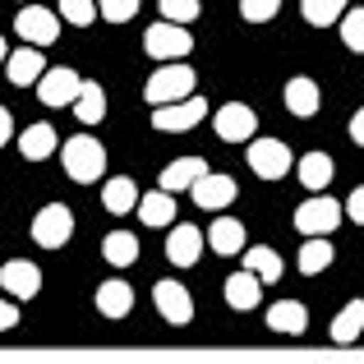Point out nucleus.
Segmentation results:
<instances>
[{
    "instance_id": "obj_1",
    "label": "nucleus",
    "mask_w": 364,
    "mask_h": 364,
    "mask_svg": "<svg viewBox=\"0 0 364 364\" xmlns=\"http://www.w3.org/2000/svg\"><path fill=\"white\" fill-rule=\"evenodd\" d=\"M194 83H198V74L189 65H157V74L148 79L143 97L152 102V111H161V107H176V102H189L194 97Z\"/></svg>"
},
{
    "instance_id": "obj_2",
    "label": "nucleus",
    "mask_w": 364,
    "mask_h": 364,
    "mask_svg": "<svg viewBox=\"0 0 364 364\" xmlns=\"http://www.w3.org/2000/svg\"><path fill=\"white\" fill-rule=\"evenodd\" d=\"M341 222H346V208H341L337 198H328V194H314V198H304V203L295 208V231L309 235V240H328Z\"/></svg>"
},
{
    "instance_id": "obj_3",
    "label": "nucleus",
    "mask_w": 364,
    "mask_h": 364,
    "mask_svg": "<svg viewBox=\"0 0 364 364\" xmlns=\"http://www.w3.org/2000/svg\"><path fill=\"white\" fill-rule=\"evenodd\" d=\"M102 171H107V148L97 139H88V134L65 139V176L79 185H92V180H102Z\"/></svg>"
},
{
    "instance_id": "obj_4",
    "label": "nucleus",
    "mask_w": 364,
    "mask_h": 364,
    "mask_svg": "<svg viewBox=\"0 0 364 364\" xmlns=\"http://www.w3.org/2000/svg\"><path fill=\"white\" fill-rule=\"evenodd\" d=\"M143 51L152 55V60H166V65H176V60H185L189 51H194V37H189V28H180V23H152L148 33H143Z\"/></svg>"
},
{
    "instance_id": "obj_5",
    "label": "nucleus",
    "mask_w": 364,
    "mask_h": 364,
    "mask_svg": "<svg viewBox=\"0 0 364 364\" xmlns=\"http://www.w3.org/2000/svg\"><path fill=\"white\" fill-rule=\"evenodd\" d=\"M291 166H295V157L286 148V139H254L249 143V171L258 180H282Z\"/></svg>"
},
{
    "instance_id": "obj_6",
    "label": "nucleus",
    "mask_w": 364,
    "mask_h": 364,
    "mask_svg": "<svg viewBox=\"0 0 364 364\" xmlns=\"http://www.w3.org/2000/svg\"><path fill=\"white\" fill-rule=\"evenodd\" d=\"M14 28H18V37H23V46H51L55 37H60V14H51V9H42V5H23L18 9V18H14Z\"/></svg>"
},
{
    "instance_id": "obj_7",
    "label": "nucleus",
    "mask_w": 364,
    "mask_h": 364,
    "mask_svg": "<svg viewBox=\"0 0 364 364\" xmlns=\"http://www.w3.org/2000/svg\"><path fill=\"white\" fill-rule=\"evenodd\" d=\"M74 235V213L65 203H46L42 213L33 217V240L42 249H60Z\"/></svg>"
},
{
    "instance_id": "obj_8",
    "label": "nucleus",
    "mask_w": 364,
    "mask_h": 364,
    "mask_svg": "<svg viewBox=\"0 0 364 364\" xmlns=\"http://www.w3.org/2000/svg\"><path fill=\"white\" fill-rule=\"evenodd\" d=\"M152 300H157V314L171 328H189V323H194V295L180 282H157L152 286Z\"/></svg>"
},
{
    "instance_id": "obj_9",
    "label": "nucleus",
    "mask_w": 364,
    "mask_h": 364,
    "mask_svg": "<svg viewBox=\"0 0 364 364\" xmlns=\"http://www.w3.org/2000/svg\"><path fill=\"white\" fill-rule=\"evenodd\" d=\"M83 92V79L70 70V65H55V70H46V79L37 83V97L46 102V107H74Z\"/></svg>"
},
{
    "instance_id": "obj_10",
    "label": "nucleus",
    "mask_w": 364,
    "mask_h": 364,
    "mask_svg": "<svg viewBox=\"0 0 364 364\" xmlns=\"http://www.w3.org/2000/svg\"><path fill=\"white\" fill-rule=\"evenodd\" d=\"M0 286H5L9 300H33V295L42 291V267L28 263V258H9V263L0 267Z\"/></svg>"
},
{
    "instance_id": "obj_11",
    "label": "nucleus",
    "mask_w": 364,
    "mask_h": 364,
    "mask_svg": "<svg viewBox=\"0 0 364 364\" xmlns=\"http://www.w3.org/2000/svg\"><path fill=\"white\" fill-rule=\"evenodd\" d=\"M213 124H217V139H226V143H249V139H254V129H258V116L245 107V102H226V107L213 116Z\"/></svg>"
},
{
    "instance_id": "obj_12",
    "label": "nucleus",
    "mask_w": 364,
    "mask_h": 364,
    "mask_svg": "<svg viewBox=\"0 0 364 364\" xmlns=\"http://www.w3.org/2000/svg\"><path fill=\"white\" fill-rule=\"evenodd\" d=\"M203 116H208V102L203 97H189V102H176V107L152 111V129H161V134H185V129H194Z\"/></svg>"
},
{
    "instance_id": "obj_13",
    "label": "nucleus",
    "mask_w": 364,
    "mask_h": 364,
    "mask_svg": "<svg viewBox=\"0 0 364 364\" xmlns=\"http://www.w3.org/2000/svg\"><path fill=\"white\" fill-rule=\"evenodd\" d=\"M189 194H194V203L203 208V213H222V208L235 203V194H240V189H235L231 176H222V171H208V176L198 180Z\"/></svg>"
},
{
    "instance_id": "obj_14",
    "label": "nucleus",
    "mask_w": 364,
    "mask_h": 364,
    "mask_svg": "<svg viewBox=\"0 0 364 364\" xmlns=\"http://www.w3.org/2000/svg\"><path fill=\"white\" fill-rule=\"evenodd\" d=\"M203 245H208V235L198 231V226L180 222V226H171V235H166V258L176 267H194L198 254H203Z\"/></svg>"
},
{
    "instance_id": "obj_15",
    "label": "nucleus",
    "mask_w": 364,
    "mask_h": 364,
    "mask_svg": "<svg viewBox=\"0 0 364 364\" xmlns=\"http://www.w3.org/2000/svg\"><path fill=\"white\" fill-rule=\"evenodd\" d=\"M203 176H208V161L203 157H176L157 180H161V194H180V189H194Z\"/></svg>"
},
{
    "instance_id": "obj_16",
    "label": "nucleus",
    "mask_w": 364,
    "mask_h": 364,
    "mask_svg": "<svg viewBox=\"0 0 364 364\" xmlns=\"http://www.w3.org/2000/svg\"><path fill=\"white\" fill-rule=\"evenodd\" d=\"M5 74H9V83H14V88L42 83V79H46V60H42V51H37V46H23V51H14V55H9V65H5Z\"/></svg>"
},
{
    "instance_id": "obj_17",
    "label": "nucleus",
    "mask_w": 364,
    "mask_h": 364,
    "mask_svg": "<svg viewBox=\"0 0 364 364\" xmlns=\"http://www.w3.org/2000/svg\"><path fill=\"white\" fill-rule=\"evenodd\" d=\"M295 176H300V185H304V189L323 194V189L332 185V176H337V166H332L328 152H304V157L295 161Z\"/></svg>"
},
{
    "instance_id": "obj_18",
    "label": "nucleus",
    "mask_w": 364,
    "mask_h": 364,
    "mask_svg": "<svg viewBox=\"0 0 364 364\" xmlns=\"http://www.w3.org/2000/svg\"><path fill=\"white\" fill-rule=\"evenodd\" d=\"M267 328L282 332V337H300V332L309 328V309H304L300 300H277L272 309H267Z\"/></svg>"
},
{
    "instance_id": "obj_19",
    "label": "nucleus",
    "mask_w": 364,
    "mask_h": 364,
    "mask_svg": "<svg viewBox=\"0 0 364 364\" xmlns=\"http://www.w3.org/2000/svg\"><path fill=\"white\" fill-rule=\"evenodd\" d=\"M55 143H60V134H55L46 120L28 124V129L18 134V152H23V161H46L55 152Z\"/></svg>"
},
{
    "instance_id": "obj_20",
    "label": "nucleus",
    "mask_w": 364,
    "mask_h": 364,
    "mask_svg": "<svg viewBox=\"0 0 364 364\" xmlns=\"http://www.w3.org/2000/svg\"><path fill=\"white\" fill-rule=\"evenodd\" d=\"M97 309L107 314V318H124V314L134 309V286L120 282V277L102 282V286H97Z\"/></svg>"
},
{
    "instance_id": "obj_21",
    "label": "nucleus",
    "mask_w": 364,
    "mask_h": 364,
    "mask_svg": "<svg viewBox=\"0 0 364 364\" xmlns=\"http://www.w3.org/2000/svg\"><path fill=\"white\" fill-rule=\"evenodd\" d=\"M282 102H286V111H291V116H300V120H309L314 111H318V83L314 79H291L286 83V92H282Z\"/></svg>"
},
{
    "instance_id": "obj_22",
    "label": "nucleus",
    "mask_w": 364,
    "mask_h": 364,
    "mask_svg": "<svg viewBox=\"0 0 364 364\" xmlns=\"http://www.w3.org/2000/svg\"><path fill=\"white\" fill-rule=\"evenodd\" d=\"M263 300V282H258L254 272H231L226 277V304H231V309H254V304Z\"/></svg>"
},
{
    "instance_id": "obj_23",
    "label": "nucleus",
    "mask_w": 364,
    "mask_h": 364,
    "mask_svg": "<svg viewBox=\"0 0 364 364\" xmlns=\"http://www.w3.org/2000/svg\"><path fill=\"white\" fill-rule=\"evenodd\" d=\"M139 217H143V226H176V194H161V189L143 194Z\"/></svg>"
},
{
    "instance_id": "obj_24",
    "label": "nucleus",
    "mask_w": 364,
    "mask_h": 364,
    "mask_svg": "<svg viewBox=\"0 0 364 364\" xmlns=\"http://www.w3.org/2000/svg\"><path fill=\"white\" fill-rule=\"evenodd\" d=\"M208 245H213V254H245V226L235 217H217L208 231Z\"/></svg>"
},
{
    "instance_id": "obj_25",
    "label": "nucleus",
    "mask_w": 364,
    "mask_h": 364,
    "mask_svg": "<svg viewBox=\"0 0 364 364\" xmlns=\"http://www.w3.org/2000/svg\"><path fill=\"white\" fill-rule=\"evenodd\" d=\"M360 332H364V300H350L346 309L332 318V341H337V346H350Z\"/></svg>"
},
{
    "instance_id": "obj_26",
    "label": "nucleus",
    "mask_w": 364,
    "mask_h": 364,
    "mask_svg": "<svg viewBox=\"0 0 364 364\" xmlns=\"http://www.w3.org/2000/svg\"><path fill=\"white\" fill-rule=\"evenodd\" d=\"M74 116H79L83 124H97L102 116H107V92H102L97 79H83V92H79V102H74Z\"/></svg>"
},
{
    "instance_id": "obj_27",
    "label": "nucleus",
    "mask_w": 364,
    "mask_h": 364,
    "mask_svg": "<svg viewBox=\"0 0 364 364\" xmlns=\"http://www.w3.org/2000/svg\"><path fill=\"white\" fill-rule=\"evenodd\" d=\"M245 272H254L263 286L277 282V277H282V258H277V249H267V245L245 249Z\"/></svg>"
},
{
    "instance_id": "obj_28",
    "label": "nucleus",
    "mask_w": 364,
    "mask_h": 364,
    "mask_svg": "<svg viewBox=\"0 0 364 364\" xmlns=\"http://www.w3.org/2000/svg\"><path fill=\"white\" fill-rule=\"evenodd\" d=\"M346 0H300V14H304V23H314V28H328V23H341L346 18Z\"/></svg>"
},
{
    "instance_id": "obj_29",
    "label": "nucleus",
    "mask_w": 364,
    "mask_h": 364,
    "mask_svg": "<svg viewBox=\"0 0 364 364\" xmlns=\"http://www.w3.org/2000/svg\"><path fill=\"white\" fill-rule=\"evenodd\" d=\"M102 258H107L111 267H129L134 258H139V240H134L129 231H111L107 240H102Z\"/></svg>"
},
{
    "instance_id": "obj_30",
    "label": "nucleus",
    "mask_w": 364,
    "mask_h": 364,
    "mask_svg": "<svg viewBox=\"0 0 364 364\" xmlns=\"http://www.w3.org/2000/svg\"><path fill=\"white\" fill-rule=\"evenodd\" d=\"M102 203H107V213H129L134 203H139V189H134V180H124V176H116V180H107V189H102Z\"/></svg>"
},
{
    "instance_id": "obj_31",
    "label": "nucleus",
    "mask_w": 364,
    "mask_h": 364,
    "mask_svg": "<svg viewBox=\"0 0 364 364\" xmlns=\"http://www.w3.org/2000/svg\"><path fill=\"white\" fill-rule=\"evenodd\" d=\"M332 258H337V249H332L328 240H304V249H300V272L304 277H318L323 267H332Z\"/></svg>"
},
{
    "instance_id": "obj_32",
    "label": "nucleus",
    "mask_w": 364,
    "mask_h": 364,
    "mask_svg": "<svg viewBox=\"0 0 364 364\" xmlns=\"http://www.w3.org/2000/svg\"><path fill=\"white\" fill-rule=\"evenodd\" d=\"M203 14V5H198V0H161V18H166V23H194V18Z\"/></svg>"
},
{
    "instance_id": "obj_33",
    "label": "nucleus",
    "mask_w": 364,
    "mask_h": 364,
    "mask_svg": "<svg viewBox=\"0 0 364 364\" xmlns=\"http://www.w3.org/2000/svg\"><path fill=\"white\" fill-rule=\"evenodd\" d=\"M60 18L74 28H88L97 18V0H60Z\"/></svg>"
},
{
    "instance_id": "obj_34",
    "label": "nucleus",
    "mask_w": 364,
    "mask_h": 364,
    "mask_svg": "<svg viewBox=\"0 0 364 364\" xmlns=\"http://www.w3.org/2000/svg\"><path fill=\"white\" fill-rule=\"evenodd\" d=\"M341 42H346L350 51H364V9H346V18H341Z\"/></svg>"
},
{
    "instance_id": "obj_35",
    "label": "nucleus",
    "mask_w": 364,
    "mask_h": 364,
    "mask_svg": "<svg viewBox=\"0 0 364 364\" xmlns=\"http://www.w3.org/2000/svg\"><path fill=\"white\" fill-rule=\"evenodd\" d=\"M277 9H282V0H240L245 23H267V18H277Z\"/></svg>"
},
{
    "instance_id": "obj_36",
    "label": "nucleus",
    "mask_w": 364,
    "mask_h": 364,
    "mask_svg": "<svg viewBox=\"0 0 364 364\" xmlns=\"http://www.w3.org/2000/svg\"><path fill=\"white\" fill-rule=\"evenodd\" d=\"M97 14L107 18V23H124V18H134V14H139V0H102V5H97Z\"/></svg>"
},
{
    "instance_id": "obj_37",
    "label": "nucleus",
    "mask_w": 364,
    "mask_h": 364,
    "mask_svg": "<svg viewBox=\"0 0 364 364\" xmlns=\"http://www.w3.org/2000/svg\"><path fill=\"white\" fill-rule=\"evenodd\" d=\"M18 323V304L9 300V295H0V332H9Z\"/></svg>"
},
{
    "instance_id": "obj_38",
    "label": "nucleus",
    "mask_w": 364,
    "mask_h": 364,
    "mask_svg": "<svg viewBox=\"0 0 364 364\" xmlns=\"http://www.w3.org/2000/svg\"><path fill=\"white\" fill-rule=\"evenodd\" d=\"M346 217H350V222H360V226H364V185H355V194L346 198Z\"/></svg>"
},
{
    "instance_id": "obj_39",
    "label": "nucleus",
    "mask_w": 364,
    "mask_h": 364,
    "mask_svg": "<svg viewBox=\"0 0 364 364\" xmlns=\"http://www.w3.org/2000/svg\"><path fill=\"white\" fill-rule=\"evenodd\" d=\"M350 143H355V148H364V107L350 116Z\"/></svg>"
},
{
    "instance_id": "obj_40",
    "label": "nucleus",
    "mask_w": 364,
    "mask_h": 364,
    "mask_svg": "<svg viewBox=\"0 0 364 364\" xmlns=\"http://www.w3.org/2000/svg\"><path fill=\"white\" fill-rule=\"evenodd\" d=\"M9 139H14V120H9V111L0 107V148H5Z\"/></svg>"
},
{
    "instance_id": "obj_41",
    "label": "nucleus",
    "mask_w": 364,
    "mask_h": 364,
    "mask_svg": "<svg viewBox=\"0 0 364 364\" xmlns=\"http://www.w3.org/2000/svg\"><path fill=\"white\" fill-rule=\"evenodd\" d=\"M0 65H9V51H5V37H0Z\"/></svg>"
},
{
    "instance_id": "obj_42",
    "label": "nucleus",
    "mask_w": 364,
    "mask_h": 364,
    "mask_svg": "<svg viewBox=\"0 0 364 364\" xmlns=\"http://www.w3.org/2000/svg\"><path fill=\"white\" fill-rule=\"evenodd\" d=\"M23 5H37V0H23Z\"/></svg>"
}]
</instances>
